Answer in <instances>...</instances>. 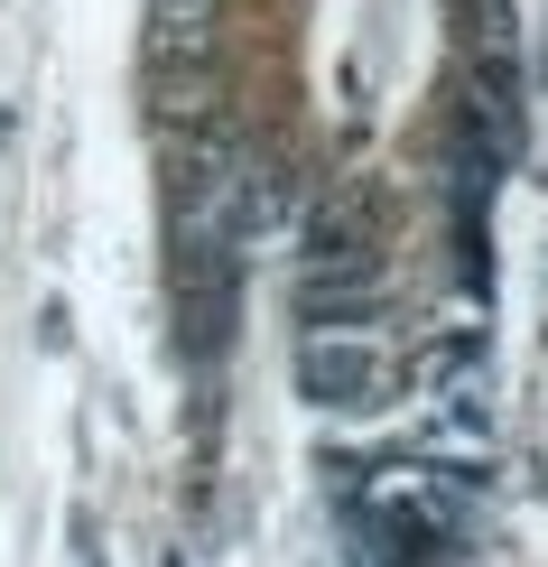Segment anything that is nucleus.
Segmentation results:
<instances>
[{
    "label": "nucleus",
    "instance_id": "obj_1",
    "mask_svg": "<svg viewBox=\"0 0 548 567\" xmlns=\"http://www.w3.org/2000/svg\"><path fill=\"white\" fill-rule=\"evenodd\" d=\"M298 382H307V400H325V410H372V391H381V353H372V344L317 336V344L298 353Z\"/></svg>",
    "mask_w": 548,
    "mask_h": 567
}]
</instances>
